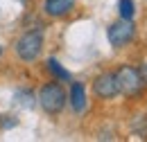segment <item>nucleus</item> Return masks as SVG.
Wrapping results in <instances>:
<instances>
[{
	"label": "nucleus",
	"mask_w": 147,
	"mask_h": 142,
	"mask_svg": "<svg viewBox=\"0 0 147 142\" xmlns=\"http://www.w3.org/2000/svg\"><path fill=\"white\" fill-rule=\"evenodd\" d=\"M36 102H38V106L43 108L45 115L57 117V115H61V111L68 104V92H66V88H63L61 81L52 79V81H45V84L38 88Z\"/></svg>",
	"instance_id": "obj_1"
},
{
	"label": "nucleus",
	"mask_w": 147,
	"mask_h": 142,
	"mask_svg": "<svg viewBox=\"0 0 147 142\" xmlns=\"http://www.w3.org/2000/svg\"><path fill=\"white\" fill-rule=\"evenodd\" d=\"M43 45H45V32H43V27H32V29H25L16 38L14 52L18 56V61L34 63L41 56V52H43Z\"/></svg>",
	"instance_id": "obj_2"
},
{
	"label": "nucleus",
	"mask_w": 147,
	"mask_h": 142,
	"mask_svg": "<svg viewBox=\"0 0 147 142\" xmlns=\"http://www.w3.org/2000/svg\"><path fill=\"white\" fill-rule=\"evenodd\" d=\"M115 79H118V90H120V95L122 97H127V99H138L140 95H143V90H145V81L140 79V72L138 68H134V66H120V68H115Z\"/></svg>",
	"instance_id": "obj_3"
},
{
	"label": "nucleus",
	"mask_w": 147,
	"mask_h": 142,
	"mask_svg": "<svg viewBox=\"0 0 147 142\" xmlns=\"http://www.w3.org/2000/svg\"><path fill=\"white\" fill-rule=\"evenodd\" d=\"M107 38H109L111 48H115V50L127 48L129 43L136 38V25H134V20H127V18L113 20L107 27Z\"/></svg>",
	"instance_id": "obj_4"
},
{
	"label": "nucleus",
	"mask_w": 147,
	"mask_h": 142,
	"mask_svg": "<svg viewBox=\"0 0 147 142\" xmlns=\"http://www.w3.org/2000/svg\"><path fill=\"white\" fill-rule=\"evenodd\" d=\"M93 95L102 102H111L120 95L118 90V79H115V72L113 70H104L100 72L95 79H93Z\"/></svg>",
	"instance_id": "obj_5"
},
{
	"label": "nucleus",
	"mask_w": 147,
	"mask_h": 142,
	"mask_svg": "<svg viewBox=\"0 0 147 142\" xmlns=\"http://www.w3.org/2000/svg\"><path fill=\"white\" fill-rule=\"evenodd\" d=\"M77 0H43V14L48 18H66L68 14H73Z\"/></svg>",
	"instance_id": "obj_6"
},
{
	"label": "nucleus",
	"mask_w": 147,
	"mask_h": 142,
	"mask_svg": "<svg viewBox=\"0 0 147 142\" xmlns=\"http://www.w3.org/2000/svg\"><path fill=\"white\" fill-rule=\"evenodd\" d=\"M68 104L73 108V113L82 115L86 106H88V97H86V86L82 81H70V90H68Z\"/></svg>",
	"instance_id": "obj_7"
},
{
	"label": "nucleus",
	"mask_w": 147,
	"mask_h": 142,
	"mask_svg": "<svg viewBox=\"0 0 147 142\" xmlns=\"http://www.w3.org/2000/svg\"><path fill=\"white\" fill-rule=\"evenodd\" d=\"M45 70L52 74V79H57V81H61V84H66V81H73V74L66 70L59 61H57L55 56H50L48 61H45Z\"/></svg>",
	"instance_id": "obj_8"
},
{
	"label": "nucleus",
	"mask_w": 147,
	"mask_h": 142,
	"mask_svg": "<svg viewBox=\"0 0 147 142\" xmlns=\"http://www.w3.org/2000/svg\"><path fill=\"white\" fill-rule=\"evenodd\" d=\"M118 16L127 18V20H134V16H136V2L134 0H118Z\"/></svg>",
	"instance_id": "obj_9"
},
{
	"label": "nucleus",
	"mask_w": 147,
	"mask_h": 142,
	"mask_svg": "<svg viewBox=\"0 0 147 142\" xmlns=\"http://www.w3.org/2000/svg\"><path fill=\"white\" fill-rule=\"evenodd\" d=\"M14 97H16V102H18L23 108H32V106H34V99H36L34 92H32L30 88H18Z\"/></svg>",
	"instance_id": "obj_10"
},
{
	"label": "nucleus",
	"mask_w": 147,
	"mask_h": 142,
	"mask_svg": "<svg viewBox=\"0 0 147 142\" xmlns=\"http://www.w3.org/2000/svg\"><path fill=\"white\" fill-rule=\"evenodd\" d=\"M14 126H18L16 115H0V131H9Z\"/></svg>",
	"instance_id": "obj_11"
},
{
	"label": "nucleus",
	"mask_w": 147,
	"mask_h": 142,
	"mask_svg": "<svg viewBox=\"0 0 147 142\" xmlns=\"http://www.w3.org/2000/svg\"><path fill=\"white\" fill-rule=\"evenodd\" d=\"M138 72H140V79L145 81V86H147V61H143V63H140V68H138Z\"/></svg>",
	"instance_id": "obj_12"
},
{
	"label": "nucleus",
	"mask_w": 147,
	"mask_h": 142,
	"mask_svg": "<svg viewBox=\"0 0 147 142\" xmlns=\"http://www.w3.org/2000/svg\"><path fill=\"white\" fill-rule=\"evenodd\" d=\"M20 5H30V2H32V0H18Z\"/></svg>",
	"instance_id": "obj_13"
},
{
	"label": "nucleus",
	"mask_w": 147,
	"mask_h": 142,
	"mask_svg": "<svg viewBox=\"0 0 147 142\" xmlns=\"http://www.w3.org/2000/svg\"><path fill=\"white\" fill-rule=\"evenodd\" d=\"M2 54H5V48H2V45H0V56H2Z\"/></svg>",
	"instance_id": "obj_14"
}]
</instances>
